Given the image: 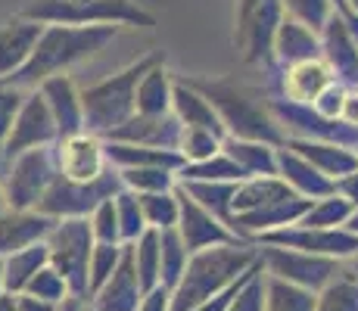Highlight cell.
<instances>
[{
  "label": "cell",
  "instance_id": "e7e4bbea",
  "mask_svg": "<svg viewBox=\"0 0 358 311\" xmlns=\"http://www.w3.org/2000/svg\"><path fill=\"white\" fill-rule=\"evenodd\" d=\"M81 311H91V308H87V305H81Z\"/></svg>",
  "mask_w": 358,
  "mask_h": 311
},
{
  "label": "cell",
  "instance_id": "9f6ffc18",
  "mask_svg": "<svg viewBox=\"0 0 358 311\" xmlns=\"http://www.w3.org/2000/svg\"><path fill=\"white\" fill-rule=\"evenodd\" d=\"M256 3H259V0H240V10H237V29L246 22V16H250V13L256 10Z\"/></svg>",
  "mask_w": 358,
  "mask_h": 311
},
{
  "label": "cell",
  "instance_id": "5b68a950",
  "mask_svg": "<svg viewBox=\"0 0 358 311\" xmlns=\"http://www.w3.org/2000/svg\"><path fill=\"white\" fill-rule=\"evenodd\" d=\"M19 16L38 25H115V29L156 25V16L137 0H34Z\"/></svg>",
  "mask_w": 358,
  "mask_h": 311
},
{
  "label": "cell",
  "instance_id": "6f0895ef",
  "mask_svg": "<svg viewBox=\"0 0 358 311\" xmlns=\"http://www.w3.org/2000/svg\"><path fill=\"white\" fill-rule=\"evenodd\" d=\"M0 311H16V296H10V293L0 296Z\"/></svg>",
  "mask_w": 358,
  "mask_h": 311
},
{
  "label": "cell",
  "instance_id": "e575fe53",
  "mask_svg": "<svg viewBox=\"0 0 358 311\" xmlns=\"http://www.w3.org/2000/svg\"><path fill=\"white\" fill-rule=\"evenodd\" d=\"M115 175L131 193H171L178 187V175L165 168H115Z\"/></svg>",
  "mask_w": 358,
  "mask_h": 311
},
{
  "label": "cell",
  "instance_id": "5bb4252c",
  "mask_svg": "<svg viewBox=\"0 0 358 311\" xmlns=\"http://www.w3.org/2000/svg\"><path fill=\"white\" fill-rule=\"evenodd\" d=\"M34 91L41 94L47 113H50L53 124H57L59 140L63 137H75L85 131V113H81V91L69 75H53V78L41 81Z\"/></svg>",
  "mask_w": 358,
  "mask_h": 311
},
{
  "label": "cell",
  "instance_id": "d6986e66",
  "mask_svg": "<svg viewBox=\"0 0 358 311\" xmlns=\"http://www.w3.org/2000/svg\"><path fill=\"white\" fill-rule=\"evenodd\" d=\"M53 218L41 215V212H19V209H6L0 215V259L29 249L34 243H44V237L50 233Z\"/></svg>",
  "mask_w": 358,
  "mask_h": 311
},
{
  "label": "cell",
  "instance_id": "8d00e7d4",
  "mask_svg": "<svg viewBox=\"0 0 358 311\" xmlns=\"http://www.w3.org/2000/svg\"><path fill=\"white\" fill-rule=\"evenodd\" d=\"M137 203H141L143 221L153 231H171L178 227V196L171 193H137Z\"/></svg>",
  "mask_w": 358,
  "mask_h": 311
},
{
  "label": "cell",
  "instance_id": "ac0fdd59",
  "mask_svg": "<svg viewBox=\"0 0 358 311\" xmlns=\"http://www.w3.org/2000/svg\"><path fill=\"white\" fill-rule=\"evenodd\" d=\"M318 38H321V59L327 62L334 78H340V85L343 81L346 85H358V47L346 29V22H343V16L336 13V6Z\"/></svg>",
  "mask_w": 358,
  "mask_h": 311
},
{
  "label": "cell",
  "instance_id": "6da1fadb",
  "mask_svg": "<svg viewBox=\"0 0 358 311\" xmlns=\"http://www.w3.org/2000/svg\"><path fill=\"white\" fill-rule=\"evenodd\" d=\"M115 34H119L115 25H44L29 62L6 85L34 91L41 81L53 78V75H66L72 66L106 50L115 41Z\"/></svg>",
  "mask_w": 358,
  "mask_h": 311
},
{
  "label": "cell",
  "instance_id": "681fc988",
  "mask_svg": "<svg viewBox=\"0 0 358 311\" xmlns=\"http://www.w3.org/2000/svg\"><path fill=\"white\" fill-rule=\"evenodd\" d=\"M243 277H246V274H243ZM243 277H237V280L231 283V287H224L222 293H215V296H212V299H206L203 305H196L194 311H228L231 299H234V293H237V289H240V283H243Z\"/></svg>",
  "mask_w": 358,
  "mask_h": 311
},
{
  "label": "cell",
  "instance_id": "4fadbf2b",
  "mask_svg": "<svg viewBox=\"0 0 358 311\" xmlns=\"http://www.w3.org/2000/svg\"><path fill=\"white\" fill-rule=\"evenodd\" d=\"M53 156H57V171L66 181L91 184L106 175V150H103V140L87 134V131L57 140L53 143Z\"/></svg>",
  "mask_w": 358,
  "mask_h": 311
},
{
  "label": "cell",
  "instance_id": "2e32d148",
  "mask_svg": "<svg viewBox=\"0 0 358 311\" xmlns=\"http://www.w3.org/2000/svg\"><path fill=\"white\" fill-rule=\"evenodd\" d=\"M284 22V6L280 0H259L256 10L246 16V22L237 29V38L246 44V62L259 66L274 57V38Z\"/></svg>",
  "mask_w": 358,
  "mask_h": 311
},
{
  "label": "cell",
  "instance_id": "f1b7e54d",
  "mask_svg": "<svg viewBox=\"0 0 358 311\" xmlns=\"http://www.w3.org/2000/svg\"><path fill=\"white\" fill-rule=\"evenodd\" d=\"M0 265H3V293L19 296V293H25V287L34 280V274H38L41 268H47V246L34 243L29 249H19V252L0 259Z\"/></svg>",
  "mask_w": 358,
  "mask_h": 311
},
{
  "label": "cell",
  "instance_id": "11a10c76",
  "mask_svg": "<svg viewBox=\"0 0 358 311\" xmlns=\"http://www.w3.org/2000/svg\"><path fill=\"white\" fill-rule=\"evenodd\" d=\"M334 6H336V13L343 16V22H346V29H349V34H352V41L358 47V16H355V13H349L346 6H340V3H334Z\"/></svg>",
  "mask_w": 358,
  "mask_h": 311
},
{
  "label": "cell",
  "instance_id": "03108f58",
  "mask_svg": "<svg viewBox=\"0 0 358 311\" xmlns=\"http://www.w3.org/2000/svg\"><path fill=\"white\" fill-rule=\"evenodd\" d=\"M355 156H358V147H355Z\"/></svg>",
  "mask_w": 358,
  "mask_h": 311
},
{
  "label": "cell",
  "instance_id": "ba28073f",
  "mask_svg": "<svg viewBox=\"0 0 358 311\" xmlns=\"http://www.w3.org/2000/svg\"><path fill=\"white\" fill-rule=\"evenodd\" d=\"M259 261L268 277L287 280L293 287L308 289V293H321L327 283H334L343 274V261L280 246H259Z\"/></svg>",
  "mask_w": 358,
  "mask_h": 311
},
{
  "label": "cell",
  "instance_id": "277c9868",
  "mask_svg": "<svg viewBox=\"0 0 358 311\" xmlns=\"http://www.w3.org/2000/svg\"><path fill=\"white\" fill-rule=\"evenodd\" d=\"M165 62L162 50H153L137 62L125 66L122 72L109 75V78L97 81V85L81 91V113H85V131L94 137H106L115 128H122L131 115H134V91L141 85V78L153 66Z\"/></svg>",
  "mask_w": 358,
  "mask_h": 311
},
{
  "label": "cell",
  "instance_id": "c3c4849f",
  "mask_svg": "<svg viewBox=\"0 0 358 311\" xmlns=\"http://www.w3.org/2000/svg\"><path fill=\"white\" fill-rule=\"evenodd\" d=\"M343 100H346V85L334 81V85L324 87V91L308 103V109H312L315 115H321V119L336 122V119H340V113H343Z\"/></svg>",
  "mask_w": 358,
  "mask_h": 311
},
{
  "label": "cell",
  "instance_id": "ffe728a7",
  "mask_svg": "<svg viewBox=\"0 0 358 311\" xmlns=\"http://www.w3.org/2000/svg\"><path fill=\"white\" fill-rule=\"evenodd\" d=\"M44 25L29 22V19L16 16L10 22L0 25V81H10L19 68L29 62L34 44L41 38Z\"/></svg>",
  "mask_w": 358,
  "mask_h": 311
},
{
  "label": "cell",
  "instance_id": "be15d7a7",
  "mask_svg": "<svg viewBox=\"0 0 358 311\" xmlns=\"http://www.w3.org/2000/svg\"><path fill=\"white\" fill-rule=\"evenodd\" d=\"M0 296H3V265H0Z\"/></svg>",
  "mask_w": 358,
  "mask_h": 311
},
{
  "label": "cell",
  "instance_id": "7a4b0ae2",
  "mask_svg": "<svg viewBox=\"0 0 358 311\" xmlns=\"http://www.w3.org/2000/svg\"><path fill=\"white\" fill-rule=\"evenodd\" d=\"M256 261H259L256 243L199 249L187 259L181 280L171 289V311H194L206 299L222 293L224 287H231L237 277H243Z\"/></svg>",
  "mask_w": 358,
  "mask_h": 311
},
{
  "label": "cell",
  "instance_id": "f5cc1de1",
  "mask_svg": "<svg viewBox=\"0 0 358 311\" xmlns=\"http://www.w3.org/2000/svg\"><path fill=\"white\" fill-rule=\"evenodd\" d=\"M340 119L346 124H352V128H358V87H352V91H346V100H343V113Z\"/></svg>",
  "mask_w": 358,
  "mask_h": 311
},
{
  "label": "cell",
  "instance_id": "f35d334b",
  "mask_svg": "<svg viewBox=\"0 0 358 311\" xmlns=\"http://www.w3.org/2000/svg\"><path fill=\"white\" fill-rule=\"evenodd\" d=\"M352 205L346 203L343 196H336V193H330L324 199H315L312 205H308V212L302 215L299 224L302 227H346L349 215H352Z\"/></svg>",
  "mask_w": 358,
  "mask_h": 311
},
{
  "label": "cell",
  "instance_id": "83f0119b",
  "mask_svg": "<svg viewBox=\"0 0 358 311\" xmlns=\"http://www.w3.org/2000/svg\"><path fill=\"white\" fill-rule=\"evenodd\" d=\"M171 87L175 78L165 72V66H153L141 78L134 91V115H169L171 113Z\"/></svg>",
  "mask_w": 358,
  "mask_h": 311
},
{
  "label": "cell",
  "instance_id": "94428289",
  "mask_svg": "<svg viewBox=\"0 0 358 311\" xmlns=\"http://www.w3.org/2000/svg\"><path fill=\"white\" fill-rule=\"evenodd\" d=\"M336 3H340V6H346L349 13H355V16H358V0H336Z\"/></svg>",
  "mask_w": 358,
  "mask_h": 311
},
{
  "label": "cell",
  "instance_id": "52a82bcc",
  "mask_svg": "<svg viewBox=\"0 0 358 311\" xmlns=\"http://www.w3.org/2000/svg\"><path fill=\"white\" fill-rule=\"evenodd\" d=\"M119 190H122V181L113 168H106V175L97 178V181H91V184L66 181V178L57 171V178H53V184L47 187V193L41 196V203L34 212H41V215H47L53 221L87 218L103 199H113Z\"/></svg>",
  "mask_w": 358,
  "mask_h": 311
},
{
  "label": "cell",
  "instance_id": "bcb514c9",
  "mask_svg": "<svg viewBox=\"0 0 358 311\" xmlns=\"http://www.w3.org/2000/svg\"><path fill=\"white\" fill-rule=\"evenodd\" d=\"M87 224H91L94 243L122 246V240H119V218H115V203H113V199H103L97 209L87 215Z\"/></svg>",
  "mask_w": 358,
  "mask_h": 311
},
{
  "label": "cell",
  "instance_id": "ee69618b",
  "mask_svg": "<svg viewBox=\"0 0 358 311\" xmlns=\"http://www.w3.org/2000/svg\"><path fill=\"white\" fill-rule=\"evenodd\" d=\"M228 311H265V271H262V261L246 271L240 289L234 293Z\"/></svg>",
  "mask_w": 358,
  "mask_h": 311
},
{
  "label": "cell",
  "instance_id": "91938a15",
  "mask_svg": "<svg viewBox=\"0 0 358 311\" xmlns=\"http://www.w3.org/2000/svg\"><path fill=\"white\" fill-rule=\"evenodd\" d=\"M81 305H85V302H78V299H69V302H63V305H59L57 311H81Z\"/></svg>",
  "mask_w": 358,
  "mask_h": 311
},
{
  "label": "cell",
  "instance_id": "9a60e30c",
  "mask_svg": "<svg viewBox=\"0 0 358 311\" xmlns=\"http://www.w3.org/2000/svg\"><path fill=\"white\" fill-rule=\"evenodd\" d=\"M181 122L175 115H131V119L106 134L103 140L128 143V147H150V150H178L181 143Z\"/></svg>",
  "mask_w": 358,
  "mask_h": 311
},
{
  "label": "cell",
  "instance_id": "9c48e42d",
  "mask_svg": "<svg viewBox=\"0 0 358 311\" xmlns=\"http://www.w3.org/2000/svg\"><path fill=\"white\" fill-rule=\"evenodd\" d=\"M53 178H57L53 147H38V150H29V153L10 159L6 184H0L6 196V209H19V212L38 209L41 196L53 184Z\"/></svg>",
  "mask_w": 358,
  "mask_h": 311
},
{
  "label": "cell",
  "instance_id": "4316f807",
  "mask_svg": "<svg viewBox=\"0 0 358 311\" xmlns=\"http://www.w3.org/2000/svg\"><path fill=\"white\" fill-rule=\"evenodd\" d=\"M222 153L243 171L246 178H278V150L265 147V143L237 140V137H224Z\"/></svg>",
  "mask_w": 358,
  "mask_h": 311
},
{
  "label": "cell",
  "instance_id": "836d02e7",
  "mask_svg": "<svg viewBox=\"0 0 358 311\" xmlns=\"http://www.w3.org/2000/svg\"><path fill=\"white\" fill-rule=\"evenodd\" d=\"M315 299L318 293L265 274V311H315Z\"/></svg>",
  "mask_w": 358,
  "mask_h": 311
},
{
  "label": "cell",
  "instance_id": "816d5d0a",
  "mask_svg": "<svg viewBox=\"0 0 358 311\" xmlns=\"http://www.w3.org/2000/svg\"><path fill=\"white\" fill-rule=\"evenodd\" d=\"M334 193L346 199L352 209H358V168L352 171V175H346V178H340V181H334Z\"/></svg>",
  "mask_w": 358,
  "mask_h": 311
},
{
  "label": "cell",
  "instance_id": "f907efd6",
  "mask_svg": "<svg viewBox=\"0 0 358 311\" xmlns=\"http://www.w3.org/2000/svg\"><path fill=\"white\" fill-rule=\"evenodd\" d=\"M137 311H171V293L165 287L150 289V293H143V299H141V305H137Z\"/></svg>",
  "mask_w": 358,
  "mask_h": 311
},
{
  "label": "cell",
  "instance_id": "1f68e13d",
  "mask_svg": "<svg viewBox=\"0 0 358 311\" xmlns=\"http://www.w3.org/2000/svg\"><path fill=\"white\" fill-rule=\"evenodd\" d=\"M131 261H134V274L141 283V293L159 287V231L147 227L141 237L131 243Z\"/></svg>",
  "mask_w": 358,
  "mask_h": 311
},
{
  "label": "cell",
  "instance_id": "cb8c5ba5",
  "mask_svg": "<svg viewBox=\"0 0 358 311\" xmlns=\"http://www.w3.org/2000/svg\"><path fill=\"white\" fill-rule=\"evenodd\" d=\"M334 72L327 68L324 59H308V62H296V66H287L284 75V100L299 103V106H308L324 87L334 85Z\"/></svg>",
  "mask_w": 358,
  "mask_h": 311
},
{
  "label": "cell",
  "instance_id": "7402d4cb",
  "mask_svg": "<svg viewBox=\"0 0 358 311\" xmlns=\"http://www.w3.org/2000/svg\"><path fill=\"white\" fill-rule=\"evenodd\" d=\"M274 159H278V178L290 187L296 196L312 199L315 203V199H324L334 193V181L321 175L318 168H312V165H308L302 156H296L293 150L280 147Z\"/></svg>",
  "mask_w": 358,
  "mask_h": 311
},
{
  "label": "cell",
  "instance_id": "7dc6e473",
  "mask_svg": "<svg viewBox=\"0 0 358 311\" xmlns=\"http://www.w3.org/2000/svg\"><path fill=\"white\" fill-rule=\"evenodd\" d=\"M25 94L29 91L0 81V150H3L6 137H10V128H13V122H16V113H19V106H22Z\"/></svg>",
  "mask_w": 358,
  "mask_h": 311
},
{
  "label": "cell",
  "instance_id": "b9f144b4",
  "mask_svg": "<svg viewBox=\"0 0 358 311\" xmlns=\"http://www.w3.org/2000/svg\"><path fill=\"white\" fill-rule=\"evenodd\" d=\"M119 259H122V246H113V243H94V252H91V261H87V299L113 277V271L119 268Z\"/></svg>",
  "mask_w": 358,
  "mask_h": 311
},
{
  "label": "cell",
  "instance_id": "f546056e",
  "mask_svg": "<svg viewBox=\"0 0 358 311\" xmlns=\"http://www.w3.org/2000/svg\"><path fill=\"white\" fill-rule=\"evenodd\" d=\"M290 187H287L280 178H246V181L237 184L234 190V203L231 212L234 215H246V212H256L268 203H278V199L290 196Z\"/></svg>",
  "mask_w": 358,
  "mask_h": 311
},
{
  "label": "cell",
  "instance_id": "680465c9",
  "mask_svg": "<svg viewBox=\"0 0 358 311\" xmlns=\"http://www.w3.org/2000/svg\"><path fill=\"white\" fill-rule=\"evenodd\" d=\"M346 231L352 233V237H358V209L349 215V221H346Z\"/></svg>",
  "mask_w": 358,
  "mask_h": 311
},
{
  "label": "cell",
  "instance_id": "484cf974",
  "mask_svg": "<svg viewBox=\"0 0 358 311\" xmlns=\"http://www.w3.org/2000/svg\"><path fill=\"white\" fill-rule=\"evenodd\" d=\"M274 59L284 66H296V62H308V59H321V38L312 29L299 25L296 19L284 16L274 38Z\"/></svg>",
  "mask_w": 358,
  "mask_h": 311
},
{
  "label": "cell",
  "instance_id": "7c38bea8",
  "mask_svg": "<svg viewBox=\"0 0 358 311\" xmlns=\"http://www.w3.org/2000/svg\"><path fill=\"white\" fill-rule=\"evenodd\" d=\"M57 140H59L57 124H53L50 113H47L41 94L29 91L16 113V122H13V128H10V137H6V143H3V156L16 159V156L29 153V150L53 147Z\"/></svg>",
  "mask_w": 358,
  "mask_h": 311
},
{
  "label": "cell",
  "instance_id": "7bdbcfd3",
  "mask_svg": "<svg viewBox=\"0 0 358 311\" xmlns=\"http://www.w3.org/2000/svg\"><path fill=\"white\" fill-rule=\"evenodd\" d=\"M178 153L184 156V165H196L206 159L222 153V137L209 134V131H196V128H184L181 131V143H178Z\"/></svg>",
  "mask_w": 358,
  "mask_h": 311
},
{
  "label": "cell",
  "instance_id": "f6af8a7d",
  "mask_svg": "<svg viewBox=\"0 0 358 311\" xmlns=\"http://www.w3.org/2000/svg\"><path fill=\"white\" fill-rule=\"evenodd\" d=\"M25 293L34 296V299H44V302H50V305H63V302H69L72 296H69V287H66V280L59 277L57 271H53L50 265L47 268H41L38 274H34V280L25 287Z\"/></svg>",
  "mask_w": 358,
  "mask_h": 311
},
{
  "label": "cell",
  "instance_id": "3957f363",
  "mask_svg": "<svg viewBox=\"0 0 358 311\" xmlns=\"http://www.w3.org/2000/svg\"><path fill=\"white\" fill-rule=\"evenodd\" d=\"M181 81H187L196 94H203L209 100V106L218 113L228 137L265 143V147L274 150L284 147V131L268 115L265 103L252 100V94L243 91L240 85L224 78H181Z\"/></svg>",
  "mask_w": 358,
  "mask_h": 311
},
{
  "label": "cell",
  "instance_id": "60d3db41",
  "mask_svg": "<svg viewBox=\"0 0 358 311\" xmlns=\"http://www.w3.org/2000/svg\"><path fill=\"white\" fill-rule=\"evenodd\" d=\"M280 6H284V16L296 19L315 34H321L327 19L334 16V0H280Z\"/></svg>",
  "mask_w": 358,
  "mask_h": 311
},
{
  "label": "cell",
  "instance_id": "ab89813d",
  "mask_svg": "<svg viewBox=\"0 0 358 311\" xmlns=\"http://www.w3.org/2000/svg\"><path fill=\"white\" fill-rule=\"evenodd\" d=\"M315 311H358V277L343 271L315 299Z\"/></svg>",
  "mask_w": 358,
  "mask_h": 311
},
{
  "label": "cell",
  "instance_id": "e0dca14e",
  "mask_svg": "<svg viewBox=\"0 0 358 311\" xmlns=\"http://www.w3.org/2000/svg\"><path fill=\"white\" fill-rule=\"evenodd\" d=\"M141 299H143V293L134 274V261H131V246H122L119 268H115L113 277L103 283L85 305L91 311H137Z\"/></svg>",
  "mask_w": 358,
  "mask_h": 311
},
{
  "label": "cell",
  "instance_id": "603a6c76",
  "mask_svg": "<svg viewBox=\"0 0 358 311\" xmlns=\"http://www.w3.org/2000/svg\"><path fill=\"white\" fill-rule=\"evenodd\" d=\"M287 150H293L296 156H302L312 168H318L330 181L352 175L358 168V156L349 147H336V143H321V140H284Z\"/></svg>",
  "mask_w": 358,
  "mask_h": 311
},
{
  "label": "cell",
  "instance_id": "d6a6232c",
  "mask_svg": "<svg viewBox=\"0 0 358 311\" xmlns=\"http://www.w3.org/2000/svg\"><path fill=\"white\" fill-rule=\"evenodd\" d=\"M187 259L190 252L184 249L175 227L171 231H159V287L171 293L178 287V280H181L184 268H187Z\"/></svg>",
  "mask_w": 358,
  "mask_h": 311
},
{
  "label": "cell",
  "instance_id": "74e56055",
  "mask_svg": "<svg viewBox=\"0 0 358 311\" xmlns=\"http://www.w3.org/2000/svg\"><path fill=\"white\" fill-rule=\"evenodd\" d=\"M113 203H115V218H119V240H122V246H131L143 231H147V221H143L137 193H131L122 187V190L113 196Z\"/></svg>",
  "mask_w": 358,
  "mask_h": 311
},
{
  "label": "cell",
  "instance_id": "db71d44e",
  "mask_svg": "<svg viewBox=\"0 0 358 311\" xmlns=\"http://www.w3.org/2000/svg\"><path fill=\"white\" fill-rule=\"evenodd\" d=\"M59 305H50V302L44 299H34L29 293H19L16 296V311H57Z\"/></svg>",
  "mask_w": 358,
  "mask_h": 311
},
{
  "label": "cell",
  "instance_id": "d4e9b609",
  "mask_svg": "<svg viewBox=\"0 0 358 311\" xmlns=\"http://www.w3.org/2000/svg\"><path fill=\"white\" fill-rule=\"evenodd\" d=\"M106 150V162L115 168H165V171H181L184 156L178 150H150V147H128V143H113L103 140Z\"/></svg>",
  "mask_w": 358,
  "mask_h": 311
},
{
  "label": "cell",
  "instance_id": "4dcf8cb0",
  "mask_svg": "<svg viewBox=\"0 0 358 311\" xmlns=\"http://www.w3.org/2000/svg\"><path fill=\"white\" fill-rule=\"evenodd\" d=\"M184 193L194 199L196 205H203L209 215H215L222 224H234V212H231V203H234V190L237 184H224V181H178Z\"/></svg>",
  "mask_w": 358,
  "mask_h": 311
},
{
  "label": "cell",
  "instance_id": "8fae6325",
  "mask_svg": "<svg viewBox=\"0 0 358 311\" xmlns=\"http://www.w3.org/2000/svg\"><path fill=\"white\" fill-rule=\"evenodd\" d=\"M175 196H178V237H181L184 249L190 255L199 252V249H212V246H237L243 240L231 231L228 224H222L215 215L196 205L181 187H175Z\"/></svg>",
  "mask_w": 358,
  "mask_h": 311
},
{
  "label": "cell",
  "instance_id": "8992f818",
  "mask_svg": "<svg viewBox=\"0 0 358 311\" xmlns=\"http://www.w3.org/2000/svg\"><path fill=\"white\" fill-rule=\"evenodd\" d=\"M47 265L66 280L69 296L87 302V261L94 252V233L87 218H63L53 221L50 233L44 237Z\"/></svg>",
  "mask_w": 358,
  "mask_h": 311
},
{
  "label": "cell",
  "instance_id": "d590c367",
  "mask_svg": "<svg viewBox=\"0 0 358 311\" xmlns=\"http://www.w3.org/2000/svg\"><path fill=\"white\" fill-rule=\"evenodd\" d=\"M178 181H224V184H240V181H246V175L224 153H218V156L206 159V162L184 165V168L178 171Z\"/></svg>",
  "mask_w": 358,
  "mask_h": 311
},
{
  "label": "cell",
  "instance_id": "44dd1931",
  "mask_svg": "<svg viewBox=\"0 0 358 311\" xmlns=\"http://www.w3.org/2000/svg\"><path fill=\"white\" fill-rule=\"evenodd\" d=\"M171 115L181 122V128L209 131V134L222 137V140L228 137V131H224L218 113L209 106V100H206L203 94H196L194 87H190L187 81H181V78H178L175 87H171Z\"/></svg>",
  "mask_w": 358,
  "mask_h": 311
},
{
  "label": "cell",
  "instance_id": "6125c7cd",
  "mask_svg": "<svg viewBox=\"0 0 358 311\" xmlns=\"http://www.w3.org/2000/svg\"><path fill=\"white\" fill-rule=\"evenodd\" d=\"M6 212V196H3V187H0V215Z\"/></svg>",
  "mask_w": 358,
  "mask_h": 311
},
{
  "label": "cell",
  "instance_id": "30bf717a",
  "mask_svg": "<svg viewBox=\"0 0 358 311\" xmlns=\"http://www.w3.org/2000/svg\"><path fill=\"white\" fill-rule=\"evenodd\" d=\"M256 246H280V249H296V252L308 255H324V259L346 261L358 255V237L346 231V227H280L265 237L256 240Z\"/></svg>",
  "mask_w": 358,
  "mask_h": 311
}]
</instances>
